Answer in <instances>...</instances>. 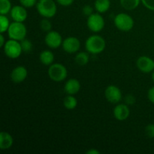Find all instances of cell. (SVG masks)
<instances>
[{
    "mask_svg": "<svg viewBox=\"0 0 154 154\" xmlns=\"http://www.w3.org/2000/svg\"><path fill=\"white\" fill-rule=\"evenodd\" d=\"M12 8L10 0H0V14L6 15L10 13Z\"/></svg>",
    "mask_w": 154,
    "mask_h": 154,
    "instance_id": "22",
    "label": "cell"
},
{
    "mask_svg": "<svg viewBox=\"0 0 154 154\" xmlns=\"http://www.w3.org/2000/svg\"><path fill=\"white\" fill-rule=\"evenodd\" d=\"M105 96L106 100L110 103L117 104L122 99V92L117 86L109 85L105 89Z\"/></svg>",
    "mask_w": 154,
    "mask_h": 154,
    "instance_id": "10",
    "label": "cell"
},
{
    "mask_svg": "<svg viewBox=\"0 0 154 154\" xmlns=\"http://www.w3.org/2000/svg\"><path fill=\"white\" fill-rule=\"evenodd\" d=\"M95 8H93L91 5H84L82 8V14L84 15V16L89 17L93 14V10Z\"/></svg>",
    "mask_w": 154,
    "mask_h": 154,
    "instance_id": "28",
    "label": "cell"
},
{
    "mask_svg": "<svg viewBox=\"0 0 154 154\" xmlns=\"http://www.w3.org/2000/svg\"><path fill=\"white\" fill-rule=\"evenodd\" d=\"M89 54H90L87 51V52L82 51V52L78 53L75 57V61L76 64L81 66H84L88 64L89 61H90V55Z\"/></svg>",
    "mask_w": 154,
    "mask_h": 154,
    "instance_id": "19",
    "label": "cell"
},
{
    "mask_svg": "<svg viewBox=\"0 0 154 154\" xmlns=\"http://www.w3.org/2000/svg\"><path fill=\"white\" fill-rule=\"evenodd\" d=\"M36 9L42 17L50 19L57 14V6L54 0H38L36 4Z\"/></svg>",
    "mask_w": 154,
    "mask_h": 154,
    "instance_id": "2",
    "label": "cell"
},
{
    "mask_svg": "<svg viewBox=\"0 0 154 154\" xmlns=\"http://www.w3.org/2000/svg\"><path fill=\"white\" fill-rule=\"evenodd\" d=\"M141 2V0H120L122 7L127 11L135 10L138 7Z\"/></svg>",
    "mask_w": 154,
    "mask_h": 154,
    "instance_id": "20",
    "label": "cell"
},
{
    "mask_svg": "<svg viewBox=\"0 0 154 154\" xmlns=\"http://www.w3.org/2000/svg\"><path fill=\"white\" fill-rule=\"evenodd\" d=\"M106 42L101 35H93L87 38L85 42L86 51L90 54L97 55L105 51Z\"/></svg>",
    "mask_w": 154,
    "mask_h": 154,
    "instance_id": "1",
    "label": "cell"
},
{
    "mask_svg": "<svg viewBox=\"0 0 154 154\" xmlns=\"http://www.w3.org/2000/svg\"><path fill=\"white\" fill-rule=\"evenodd\" d=\"M147 98L151 103L154 104V86L149 89L147 92Z\"/></svg>",
    "mask_w": 154,
    "mask_h": 154,
    "instance_id": "32",
    "label": "cell"
},
{
    "mask_svg": "<svg viewBox=\"0 0 154 154\" xmlns=\"http://www.w3.org/2000/svg\"><path fill=\"white\" fill-rule=\"evenodd\" d=\"M3 51L5 54L8 58L15 60L20 57L23 53L22 47H21L20 42L14 39H9L5 44L3 47Z\"/></svg>",
    "mask_w": 154,
    "mask_h": 154,
    "instance_id": "6",
    "label": "cell"
},
{
    "mask_svg": "<svg viewBox=\"0 0 154 154\" xmlns=\"http://www.w3.org/2000/svg\"><path fill=\"white\" fill-rule=\"evenodd\" d=\"M63 39L60 32L57 31H51L47 32L45 37V42L48 48L51 49H57L62 46Z\"/></svg>",
    "mask_w": 154,
    "mask_h": 154,
    "instance_id": "8",
    "label": "cell"
},
{
    "mask_svg": "<svg viewBox=\"0 0 154 154\" xmlns=\"http://www.w3.org/2000/svg\"><path fill=\"white\" fill-rule=\"evenodd\" d=\"M40 28L44 32H48L52 29V23L48 18H44L40 21Z\"/></svg>",
    "mask_w": 154,
    "mask_h": 154,
    "instance_id": "25",
    "label": "cell"
},
{
    "mask_svg": "<svg viewBox=\"0 0 154 154\" xmlns=\"http://www.w3.org/2000/svg\"><path fill=\"white\" fill-rule=\"evenodd\" d=\"M141 1L146 8L154 11V0H141Z\"/></svg>",
    "mask_w": 154,
    "mask_h": 154,
    "instance_id": "29",
    "label": "cell"
},
{
    "mask_svg": "<svg viewBox=\"0 0 154 154\" xmlns=\"http://www.w3.org/2000/svg\"><path fill=\"white\" fill-rule=\"evenodd\" d=\"M11 17L15 22L23 23L28 17L26 8L23 5H14L12 7L10 12Z\"/></svg>",
    "mask_w": 154,
    "mask_h": 154,
    "instance_id": "13",
    "label": "cell"
},
{
    "mask_svg": "<svg viewBox=\"0 0 154 154\" xmlns=\"http://www.w3.org/2000/svg\"><path fill=\"white\" fill-rule=\"evenodd\" d=\"M87 25L89 29L95 33L102 31L105 25V19L100 13H93L87 17Z\"/></svg>",
    "mask_w": 154,
    "mask_h": 154,
    "instance_id": "7",
    "label": "cell"
},
{
    "mask_svg": "<svg viewBox=\"0 0 154 154\" xmlns=\"http://www.w3.org/2000/svg\"><path fill=\"white\" fill-rule=\"evenodd\" d=\"M56 1L60 5L63 6V7H68V6L72 5L74 2V0H56Z\"/></svg>",
    "mask_w": 154,
    "mask_h": 154,
    "instance_id": "31",
    "label": "cell"
},
{
    "mask_svg": "<svg viewBox=\"0 0 154 154\" xmlns=\"http://www.w3.org/2000/svg\"><path fill=\"white\" fill-rule=\"evenodd\" d=\"M136 66L143 73H150L154 71V60L147 56H141L137 60Z\"/></svg>",
    "mask_w": 154,
    "mask_h": 154,
    "instance_id": "11",
    "label": "cell"
},
{
    "mask_svg": "<svg viewBox=\"0 0 154 154\" xmlns=\"http://www.w3.org/2000/svg\"><path fill=\"white\" fill-rule=\"evenodd\" d=\"M48 74L53 81L61 82L67 78L68 70L66 66L61 63H53L49 66Z\"/></svg>",
    "mask_w": 154,
    "mask_h": 154,
    "instance_id": "3",
    "label": "cell"
},
{
    "mask_svg": "<svg viewBox=\"0 0 154 154\" xmlns=\"http://www.w3.org/2000/svg\"><path fill=\"white\" fill-rule=\"evenodd\" d=\"M54 59H55L54 54L49 50H45L42 51L39 55V60L41 63L46 66H50L52 65L54 62Z\"/></svg>",
    "mask_w": 154,
    "mask_h": 154,
    "instance_id": "17",
    "label": "cell"
},
{
    "mask_svg": "<svg viewBox=\"0 0 154 154\" xmlns=\"http://www.w3.org/2000/svg\"><path fill=\"white\" fill-rule=\"evenodd\" d=\"M20 45L22 47L23 52L28 54L32 51L33 49V45L29 39L24 38L23 40L20 41Z\"/></svg>",
    "mask_w": 154,
    "mask_h": 154,
    "instance_id": "24",
    "label": "cell"
},
{
    "mask_svg": "<svg viewBox=\"0 0 154 154\" xmlns=\"http://www.w3.org/2000/svg\"><path fill=\"white\" fill-rule=\"evenodd\" d=\"M151 78H152V80H153V81L154 82V71L153 72H152V75H151Z\"/></svg>",
    "mask_w": 154,
    "mask_h": 154,
    "instance_id": "35",
    "label": "cell"
},
{
    "mask_svg": "<svg viewBox=\"0 0 154 154\" xmlns=\"http://www.w3.org/2000/svg\"><path fill=\"white\" fill-rule=\"evenodd\" d=\"M114 117L119 121H124L130 115V109L129 105L125 104H117L113 111Z\"/></svg>",
    "mask_w": 154,
    "mask_h": 154,
    "instance_id": "14",
    "label": "cell"
},
{
    "mask_svg": "<svg viewBox=\"0 0 154 154\" xmlns=\"http://www.w3.org/2000/svg\"><path fill=\"white\" fill-rule=\"evenodd\" d=\"M14 138L10 133L2 132L0 133V149L2 150H8L13 146Z\"/></svg>",
    "mask_w": 154,
    "mask_h": 154,
    "instance_id": "16",
    "label": "cell"
},
{
    "mask_svg": "<svg viewBox=\"0 0 154 154\" xmlns=\"http://www.w3.org/2000/svg\"><path fill=\"white\" fill-rule=\"evenodd\" d=\"M28 76V71L26 68L23 66L15 67L10 74V78L15 84H20L26 79Z\"/></svg>",
    "mask_w": 154,
    "mask_h": 154,
    "instance_id": "12",
    "label": "cell"
},
{
    "mask_svg": "<svg viewBox=\"0 0 154 154\" xmlns=\"http://www.w3.org/2000/svg\"><path fill=\"white\" fill-rule=\"evenodd\" d=\"M63 105L68 110H74L78 105V100L74 95H67L63 100Z\"/></svg>",
    "mask_w": 154,
    "mask_h": 154,
    "instance_id": "21",
    "label": "cell"
},
{
    "mask_svg": "<svg viewBox=\"0 0 154 154\" xmlns=\"http://www.w3.org/2000/svg\"><path fill=\"white\" fill-rule=\"evenodd\" d=\"M136 102V99L135 96L132 94H128L127 96L125 97V103L128 105H132L135 103Z\"/></svg>",
    "mask_w": 154,
    "mask_h": 154,
    "instance_id": "30",
    "label": "cell"
},
{
    "mask_svg": "<svg viewBox=\"0 0 154 154\" xmlns=\"http://www.w3.org/2000/svg\"><path fill=\"white\" fill-rule=\"evenodd\" d=\"M81 83L76 78H70L66 82L64 86V91L68 95H74L78 93L81 90Z\"/></svg>",
    "mask_w": 154,
    "mask_h": 154,
    "instance_id": "15",
    "label": "cell"
},
{
    "mask_svg": "<svg viewBox=\"0 0 154 154\" xmlns=\"http://www.w3.org/2000/svg\"><path fill=\"white\" fill-rule=\"evenodd\" d=\"M5 42L6 41L5 39L4 35H3V33H1V34H0V47H1V48H3L5 44Z\"/></svg>",
    "mask_w": 154,
    "mask_h": 154,
    "instance_id": "34",
    "label": "cell"
},
{
    "mask_svg": "<svg viewBox=\"0 0 154 154\" xmlns=\"http://www.w3.org/2000/svg\"><path fill=\"white\" fill-rule=\"evenodd\" d=\"M7 32L9 38L20 42L26 37L27 29L23 23L14 21L11 23Z\"/></svg>",
    "mask_w": 154,
    "mask_h": 154,
    "instance_id": "4",
    "label": "cell"
},
{
    "mask_svg": "<svg viewBox=\"0 0 154 154\" xmlns=\"http://www.w3.org/2000/svg\"><path fill=\"white\" fill-rule=\"evenodd\" d=\"M87 154H100V151L95 148H91L86 152Z\"/></svg>",
    "mask_w": 154,
    "mask_h": 154,
    "instance_id": "33",
    "label": "cell"
},
{
    "mask_svg": "<svg viewBox=\"0 0 154 154\" xmlns=\"http://www.w3.org/2000/svg\"><path fill=\"white\" fill-rule=\"evenodd\" d=\"M114 25L117 29L122 32H129L134 27V20L132 17L126 13H119L114 20Z\"/></svg>",
    "mask_w": 154,
    "mask_h": 154,
    "instance_id": "5",
    "label": "cell"
},
{
    "mask_svg": "<svg viewBox=\"0 0 154 154\" xmlns=\"http://www.w3.org/2000/svg\"><path fill=\"white\" fill-rule=\"evenodd\" d=\"M111 7L110 0H96L94 2V8L98 13H106Z\"/></svg>",
    "mask_w": 154,
    "mask_h": 154,
    "instance_id": "18",
    "label": "cell"
},
{
    "mask_svg": "<svg viewBox=\"0 0 154 154\" xmlns=\"http://www.w3.org/2000/svg\"><path fill=\"white\" fill-rule=\"evenodd\" d=\"M146 135L149 138H154V124L153 123H150L148 124L145 127L144 129Z\"/></svg>",
    "mask_w": 154,
    "mask_h": 154,
    "instance_id": "27",
    "label": "cell"
},
{
    "mask_svg": "<svg viewBox=\"0 0 154 154\" xmlns=\"http://www.w3.org/2000/svg\"><path fill=\"white\" fill-rule=\"evenodd\" d=\"M62 48L63 51L67 54H72L78 52L81 48V42L78 38L75 36H69L66 38L63 39Z\"/></svg>",
    "mask_w": 154,
    "mask_h": 154,
    "instance_id": "9",
    "label": "cell"
},
{
    "mask_svg": "<svg viewBox=\"0 0 154 154\" xmlns=\"http://www.w3.org/2000/svg\"><path fill=\"white\" fill-rule=\"evenodd\" d=\"M37 0H20V3L21 5L25 7L26 8L34 7L37 4Z\"/></svg>",
    "mask_w": 154,
    "mask_h": 154,
    "instance_id": "26",
    "label": "cell"
},
{
    "mask_svg": "<svg viewBox=\"0 0 154 154\" xmlns=\"http://www.w3.org/2000/svg\"><path fill=\"white\" fill-rule=\"evenodd\" d=\"M11 23L6 15L0 14V32H6L8 29Z\"/></svg>",
    "mask_w": 154,
    "mask_h": 154,
    "instance_id": "23",
    "label": "cell"
}]
</instances>
